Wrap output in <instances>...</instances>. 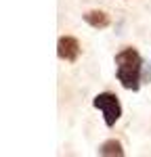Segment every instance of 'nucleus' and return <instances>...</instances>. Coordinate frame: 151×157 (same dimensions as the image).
<instances>
[{
	"label": "nucleus",
	"instance_id": "2",
	"mask_svg": "<svg viewBox=\"0 0 151 157\" xmlns=\"http://www.w3.org/2000/svg\"><path fill=\"white\" fill-rule=\"evenodd\" d=\"M92 105L101 111L103 121H105L107 128H113L115 121L122 117V105H120V98L115 97L113 92H99V94L95 97V101H92Z\"/></svg>",
	"mask_w": 151,
	"mask_h": 157
},
{
	"label": "nucleus",
	"instance_id": "5",
	"mask_svg": "<svg viewBox=\"0 0 151 157\" xmlns=\"http://www.w3.org/2000/svg\"><path fill=\"white\" fill-rule=\"evenodd\" d=\"M99 155H103V157H122V155H124L122 143H120V140H115V138L105 140V143L99 147Z\"/></svg>",
	"mask_w": 151,
	"mask_h": 157
},
{
	"label": "nucleus",
	"instance_id": "4",
	"mask_svg": "<svg viewBox=\"0 0 151 157\" xmlns=\"http://www.w3.org/2000/svg\"><path fill=\"white\" fill-rule=\"evenodd\" d=\"M84 21H86L90 27H95V29H105L107 25H109V15L105 11H88L84 15Z\"/></svg>",
	"mask_w": 151,
	"mask_h": 157
},
{
	"label": "nucleus",
	"instance_id": "3",
	"mask_svg": "<svg viewBox=\"0 0 151 157\" xmlns=\"http://www.w3.org/2000/svg\"><path fill=\"white\" fill-rule=\"evenodd\" d=\"M57 55H59V59L74 63L80 55V42L74 36H61L57 42Z\"/></svg>",
	"mask_w": 151,
	"mask_h": 157
},
{
	"label": "nucleus",
	"instance_id": "1",
	"mask_svg": "<svg viewBox=\"0 0 151 157\" xmlns=\"http://www.w3.org/2000/svg\"><path fill=\"white\" fill-rule=\"evenodd\" d=\"M141 75H143V59L137 48L126 46L115 55V78L126 90L137 92L141 88Z\"/></svg>",
	"mask_w": 151,
	"mask_h": 157
}]
</instances>
